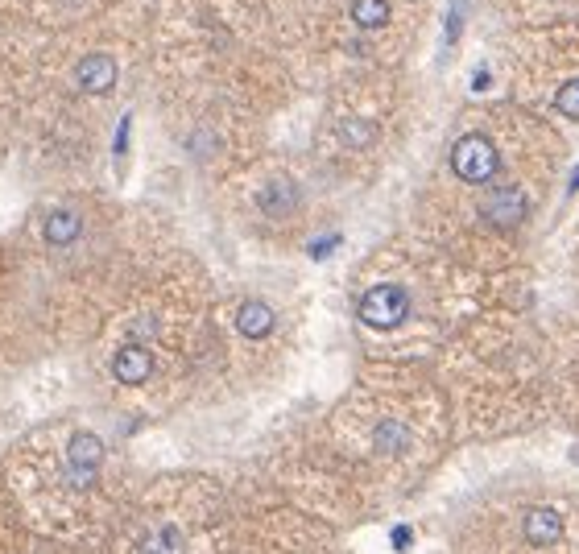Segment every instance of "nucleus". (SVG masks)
I'll use <instances>...</instances> for the list:
<instances>
[{"label":"nucleus","instance_id":"12","mask_svg":"<svg viewBox=\"0 0 579 554\" xmlns=\"http://www.w3.org/2000/svg\"><path fill=\"white\" fill-rule=\"evenodd\" d=\"M555 108H559L563 116H575V120H579V79H571V83H563V87H559Z\"/></svg>","mask_w":579,"mask_h":554},{"label":"nucleus","instance_id":"11","mask_svg":"<svg viewBox=\"0 0 579 554\" xmlns=\"http://www.w3.org/2000/svg\"><path fill=\"white\" fill-rule=\"evenodd\" d=\"M352 21L360 29H381L389 21V5L385 0H352Z\"/></svg>","mask_w":579,"mask_h":554},{"label":"nucleus","instance_id":"4","mask_svg":"<svg viewBox=\"0 0 579 554\" xmlns=\"http://www.w3.org/2000/svg\"><path fill=\"white\" fill-rule=\"evenodd\" d=\"M75 83H79V91H87V96H104V91H112V83H116V58L112 54H87L75 67Z\"/></svg>","mask_w":579,"mask_h":554},{"label":"nucleus","instance_id":"5","mask_svg":"<svg viewBox=\"0 0 579 554\" xmlns=\"http://www.w3.org/2000/svg\"><path fill=\"white\" fill-rule=\"evenodd\" d=\"M149 373H154V356H149V348H141V344H125L112 356V377L120 385H145Z\"/></svg>","mask_w":579,"mask_h":554},{"label":"nucleus","instance_id":"13","mask_svg":"<svg viewBox=\"0 0 579 554\" xmlns=\"http://www.w3.org/2000/svg\"><path fill=\"white\" fill-rule=\"evenodd\" d=\"M377 443H381V451L402 447V443H406V426H402V422H385V426L377 430Z\"/></svg>","mask_w":579,"mask_h":554},{"label":"nucleus","instance_id":"8","mask_svg":"<svg viewBox=\"0 0 579 554\" xmlns=\"http://www.w3.org/2000/svg\"><path fill=\"white\" fill-rule=\"evenodd\" d=\"M522 534H526V542L530 546H551V542H559V534H563V517L555 513V509H526V517H522Z\"/></svg>","mask_w":579,"mask_h":554},{"label":"nucleus","instance_id":"9","mask_svg":"<svg viewBox=\"0 0 579 554\" xmlns=\"http://www.w3.org/2000/svg\"><path fill=\"white\" fill-rule=\"evenodd\" d=\"M236 327H240V335H249V340H265V335L278 327V315H273V306H265V302H245Z\"/></svg>","mask_w":579,"mask_h":554},{"label":"nucleus","instance_id":"6","mask_svg":"<svg viewBox=\"0 0 579 554\" xmlns=\"http://www.w3.org/2000/svg\"><path fill=\"white\" fill-rule=\"evenodd\" d=\"M480 215H484V220H489L493 228H513V224H522V215H526V199H522V191L501 187V191H493L489 199H484Z\"/></svg>","mask_w":579,"mask_h":554},{"label":"nucleus","instance_id":"2","mask_svg":"<svg viewBox=\"0 0 579 554\" xmlns=\"http://www.w3.org/2000/svg\"><path fill=\"white\" fill-rule=\"evenodd\" d=\"M406 315H410V294L402 286H373L360 298V323H369L377 331L402 327Z\"/></svg>","mask_w":579,"mask_h":554},{"label":"nucleus","instance_id":"3","mask_svg":"<svg viewBox=\"0 0 579 554\" xmlns=\"http://www.w3.org/2000/svg\"><path fill=\"white\" fill-rule=\"evenodd\" d=\"M100 459H104V443L91 435V430H79L67 443V468H71V480L75 484H91L100 472Z\"/></svg>","mask_w":579,"mask_h":554},{"label":"nucleus","instance_id":"7","mask_svg":"<svg viewBox=\"0 0 579 554\" xmlns=\"http://www.w3.org/2000/svg\"><path fill=\"white\" fill-rule=\"evenodd\" d=\"M42 236H46V244H54V249H67V244H75L83 236V215L75 207H54L46 215V224H42Z\"/></svg>","mask_w":579,"mask_h":554},{"label":"nucleus","instance_id":"10","mask_svg":"<svg viewBox=\"0 0 579 554\" xmlns=\"http://www.w3.org/2000/svg\"><path fill=\"white\" fill-rule=\"evenodd\" d=\"M141 554H182V534L174 526H158L141 538Z\"/></svg>","mask_w":579,"mask_h":554},{"label":"nucleus","instance_id":"1","mask_svg":"<svg viewBox=\"0 0 579 554\" xmlns=\"http://www.w3.org/2000/svg\"><path fill=\"white\" fill-rule=\"evenodd\" d=\"M501 158H497V145L489 137H480V133H468L455 141L451 149V170L455 178H464V182H489L497 174Z\"/></svg>","mask_w":579,"mask_h":554}]
</instances>
